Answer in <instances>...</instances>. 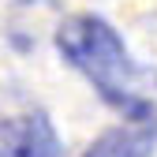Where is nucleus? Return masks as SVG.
<instances>
[{
    "instance_id": "f257e3e1",
    "label": "nucleus",
    "mask_w": 157,
    "mask_h": 157,
    "mask_svg": "<svg viewBox=\"0 0 157 157\" xmlns=\"http://www.w3.org/2000/svg\"><path fill=\"white\" fill-rule=\"evenodd\" d=\"M56 52L94 86L109 109L127 116L135 127L157 131V67L135 60L109 19L94 11L67 15L56 26Z\"/></svg>"
},
{
    "instance_id": "f03ea898",
    "label": "nucleus",
    "mask_w": 157,
    "mask_h": 157,
    "mask_svg": "<svg viewBox=\"0 0 157 157\" xmlns=\"http://www.w3.org/2000/svg\"><path fill=\"white\" fill-rule=\"evenodd\" d=\"M4 142L11 157H56L60 142H56V131L41 112L37 116H19L4 127Z\"/></svg>"
},
{
    "instance_id": "7ed1b4c3",
    "label": "nucleus",
    "mask_w": 157,
    "mask_h": 157,
    "mask_svg": "<svg viewBox=\"0 0 157 157\" xmlns=\"http://www.w3.org/2000/svg\"><path fill=\"white\" fill-rule=\"evenodd\" d=\"M157 131L153 127H112L86 146L82 157H153Z\"/></svg>"
}]
</instances>
